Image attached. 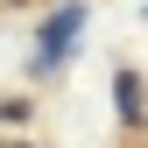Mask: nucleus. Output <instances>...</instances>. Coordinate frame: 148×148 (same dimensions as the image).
Here are the masks:
<instances>
[{"instance_id":"f257e3e1","label":"nucleus","mask_w":148,"mask_h":148,"mask_svg":"<svg viewBox=\"0 0 148 148\" xmlns=\"http://www.w3.org/2000/svg\"><path fill=\"white\" fill-rule=\"evenodd\" d=\"M78 28H85V7H78V0L49 14V21H42V57H35V71H57L71 57V42H78Z\"/></svg>"},{"instance_id":"f03ea898","label":"nucleus","mask_w":148,"mask_h":148,"mask_svg":"<svg viewBox=\"0 0 148 148\" xmlns=\"http://www.w3.org/2000/svg\"><path fill=\"white\" fill-rule=\"evenodd\" d=\"M113 99H120V120H127V127H141L148 106H141V78H134V71H120V78H113Z\"/></svg>"}]
</instances>
